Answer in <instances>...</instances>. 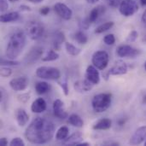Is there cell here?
Masks as SVG:
<instances>
[{"label":"cell","instance_id":"cell-1","mask_svg":"<svg viewBox=\"0 0 146 146\" xmlns=\"http://www.w3.org/2000/svg\"><path fill=\"white\" fill-rule=\"evenodd\" d=\"M54 132L55 127L52 122L44 118L36 117L27 127L25 136L32 144L43 145L53 138Z\"/></svg>","mask_w":146,"mask_h":146},{"label":"cell","instance_id":"cell-2","mask_svg":"<svg viewBox=\"0 0 146 146\" xmlns=\"http://www.w3.org/2000/svg\"><path fill=\"white\" fill-rule=\"evenodd\" d=\"M26 45V33L21 30H15L7 44L6 56L9 59L15 60L23 51Z\"/></svg>","mask_w":146,"mask_h":146},{"label":"cell","instance_id":"cell-3","mask_svg":"<svg viewBox=\"0 0 146 146\" xmlns=\"http://www.w3.org/2000/svg\"><path fill=\"white\" fill-rule=\"evenodd\" d=\"M111 102L112 95L110 93H100L93 98L92 105L95 112L103 113L110 107Z\"/></svg>","mask_w":146,"mask_h":146},{"label":"cell","instance_id":"cell-4","mask_svg":"<svg viewBox=\"0 0 146 146\" xmlns=\"http://www.w3.org/2000/svg\"><path fill=\"white\" fill-rule=\"evenodd\" d=\"M36 75H37V77L44 79V80H57L61 76V73H60L59 69H57L56 68L43 66V67H39L37 68Z\"/></svg>","mask_w":146,"mask_h":146},{"label":"cell","instance_id":"cell-5","mask_svg":"<svg viewBox=\"0 0 146 146\" xmlns=\"http://www.w3.org/2000/svg\"><path fill=\"white\" fill-rule=\"evenodd\" d=\"M138 10L139 5L135 0H122L119 5L120 13L126 17L133 15Z\"/></svg>","mask_w":146,"mask_h":146},{"label":"cell","instance_id":"cell-6","mask_svg":"<svg viewBox=\"0 0 146 146\" xmlns=\"http://www.w3.org/2000/svg\"><path fill=\"white\" fill-rule=\"evenodd\" d=\"M109 54L104 50L96 51L92 58V62L99 70H104L107 68L109 64Z\"/></svg>","mask_w":146,"mask_h":146},{"label":"cell","instance_id":"cell-7","mask_svg":"<svg viewBox=\"0 0 146 146\" xmlns=\"http://www.w3.org/2000/svg\"><path fill=\"white\" fill-rule=\"evenodd\" d=\"M44 28L43 25L37 21H31L27 27V34L33 40H38L43 37Z\"/></svg>","mask_w":146,"mask_h":146},{"label":"cell","instance_id":"cell-8","mask_svg":"<svg viewBox=\"0 0 146 146\" xmlns=\"http://www.w3.org/2000/svg\"><path fill=\"white\" fill-rule=\"evenodd\" d=\"M116 53L120 57H136L140 54V50L128 44H122L117 48Z\"/></svg>","mask_w":146,"mask_h":146},{"label":"cell","instance_id":"cell-9","mask_svg":"<svg viewBox=\"0 0 146 146\" xmlns=\"http://www.w3.org/2000/svg\"><path fill=\"white\" fill-rule=\"evenodd\" d=\"M54 10L56 13V15L61 17L63 20L68 21L72 18L73 15V11L72 9L67 6L65 3H56L54 5Z\"/></svg>","mask_w":146,"mask_h":146},{"label":"cell","instance_id":"cell-10","mask_svg":"<svg viewBox=\"0 0 146 146\" xmlns=\"http://www.w3.org/2000/svg\"><path fill=\"white\" fill-rule=\"evenodd\" d=\"M29 84V80L25 76H21L18 78H15L9 81V86L11 89L16 92H21L27 88Z\"/></svg>","mask_w":146,"mask_h":146},{"label":"cell","instance_id":"cell-11","mask_svg":"<svg viewBox=\"0 0 146 146\" xmlns=\"http://www.w3.org/2000/svg\"><path fill=\"white\" fill-rule=\"evenodd\" d=\"M128 67L123 61H117L115 64L109 70L107 75H123L127 73Z\"/></svg>","mask_w":146,"mask_h":146},{"label":"cell","instance_id":"cell-12","mask_svg":"<svg viewBox=\"0 0 146 146\" xmlns=\"http://www.w3.org/2000/svg\"><path fill=\"white\" fill-rule=\"evenodd\" d=\"M86 79L93 85H98L100 82V74L95 66L90 65L87 67L86 71Z\"/></svg>","mask_w":146,"mask_h":146},{"label":"cell","instance_id":"cell-13","mask_svg":"<svg viewBox=\"0 0 146 146\" xmlns=\"http://www.w3.org/2000/svg\"><path fill=\"white\" fill-rule=\"evenodd\" d=\"M146 139V126L141 127L136 130L133 135L131 137L130 144L133 145H138L142 144Z\"/></svg>","mask_w":146,"mask_h":146},{"label":"cell","instance_id":"cell-14","mask_svg":"<svg viewBox=\"0 0 146 146\" xmlns=\"http://www.w3.org/2000/svg\"><path fill=\"white\" fill-rule=\"evenodd\" d=\"M53 112H54L55 116H56L59 119H65L68 117V113L66 112L64 103L60 99H56L54 101Z\"/></svg>","mask_w":146,"mask_h":146},{"label":"cell","instance_id":"cell-15","mask_svg":"<svg viewBox=\"0 0 146 146\" xmlns=\"http://www.w3.org/2000/svg\"><path fill=\"white\" fill-rule=\"evenodd\" d=\"M43 56V48L39 46H35L31 49V50L27 54L26 56V61L27 62L33 63L41 58Z\"/></svg>","mask_w":146,"mask_h":146},{"label":"cell","instance_id":"cell-16","mask_svg":"<svg viewBox=\"0 0 146 146\" xmlns=\"http://www.w3.org/2000/svg\"><path fill=\"white\" fill-rule=\"evenodd\" d=\"M93 84L91 83L88 80H78L74 83V90L78 92H87L91 91L93 87Z\"/></svg>","mask_w":146,"mask_h":146},{"label":"cell","instance_id":"cell-17","mask_svg":"<svg viewBox=\"0 0 146 146\" xmlns=\"http://www.w3.org/2000/svg\"><path fill=\"white\" fill-rule=\"evenodd\" d=\"M46 108H47L46 102L42 98H38L36 100H34L31 105V110L33 113H35V114L43 113L46 110Z\"/></svg>","mask_w":146,"mask_h":146},{"label":"cell","instance_id":"cell-18","mask_svg":"<svg viewBox=\"0 0 146 146\" xmlns=\"http://www.w3.org/2000/svg\"><path fill=\"white\" fill-rule=\"evenodd\" d=\"M15 120L19 127H24L29 121V115L23 109H18L15 111Z\"/></svg>","mask_w":146,"mask_h":146},{"label":"cell","instance_id":"cell-19","mask_svg":"<svg viewBox=\"0 0 146 146\" xmlns=\"http://www.w3.org/2000/svg\"><path fill=\"white\" fill-rule=\"evenodd\" d=\"M105 11V7L103 5H99L94 9H92V11L89 14V16L87 17V20L90 23H92L98 20L100 15H102Z\"/></svg>","mask_w":146,"mask_h":146},{"label":"cell","instance_id":"cell-20","mask_svg":"<svg viewBox=\"0 0 146 146\" xmlns=\"http://www.w3.org/2000/svg\"><path fill=\"white\" fill-rule=\"evenodd\" d=\"M82 137H83L82 133L76 132L74 134H72L70 137H68L66 139H64L62 141V144L64 145H76L78 143H80V141L81 140Z\"/></svg>","mask_w":146,"mask_h":146},{"label":"cell","instance_id":"cell-21","mask_svg":"<svg viewBox=\"0 0 146 146\" xmlns=\"http://www.w3.org/2000/svg\"><path fill=\"white\" fill-rule=\"evenodd\" d=\"M111 126H112V121L110 119L103 118L98 121H97L92 128L94 130H108L111 127Z\"/></svg>","mask_w":146,"mask_h":146},{"label":"cell","instance_id":"cell-22","mask_svg":"<svg viewBox=\"0 0 146 146\" xmlns=\"http://www.w3.org/2000/svg\"><path fill=\"white\" fill-rule=\"evenodd\" d=\"M19 17H20L19 13L16 11H13V12H9V13L1 15L0 21L3 23H8V22H12V21H17L19 19Z\"/></svg>","mask_w":146,"mask_h":146},{"label":"cell","instance_id":"cell-23","mask_svg":"<svg viewBox=\"0 0 146 146\" xmlns=\"http://www.w3.org/2000/svg\"><path fill=\"white\" fill-rule=\"evenodd\" d=\"M65 41V37L63 33L56 32L53 37V47L56 50H59L62 42Z\"/></svg>","mask_w":146,"mask_h":146},{"label":"cell","instance_id":"cell-24","mask_svg":"<svg viewBox=\"0 0 146 146\" xmlns=\"http://www.w3.org/2000/svg\"><path fill=\"white\" fill-rule=\"evenodd\" d=\"M68 123L76 127H82L84 126V121L81 117L76 114H72L68 117Z\"/></svg>","mask_w":146,"mask_h":146},{"label":"cell","instance_id":"cell-25","mask_svg":"<svg viewBox=\"0 0 146 146\" xmlns=\"http://www.w3.org/2000/svg\"><path fill=\"white\" fill-rule=\"evenodd\" d=\"M50 89V86L44 81H41V82H38L35 85V91L38 95H42L46 93L47 92H49Z\"/></svg>","mask_w":146,"mask_h":146},{"label":"cell","instance_id":"cell-26","mask_svg":"<svg viewBox=\"0 0 146 146\" xmlns=\"http://www.w3.org/2000/svg\"><path fill=\"white\" fill-rule=\"evenodd\" d=\"M68 133H69V130L67 127H61L56 133V139L57 140L63 141L68 138Z\"/></svg>","mask_w":146,"mask_h":146},{"label":"cell","instance_id":"cell-27","mask_svg":"<svg viewBox=\"0 0 146 146\" xmlns=\"http://www.w3.org/2000/svg\"><path fill=\"white\" fill-rule=\"evenodd\" d=\"M58 58H59V54L56 51L50 50H48L44 56H42V61L43 62H52V61L57 60Z\"/></svg>","mask_w":146,"mask_h":146},{"label":"cell","instance_id":"cell-28","mask_svg":"<svg viewBox=\"0 0 146 146\" xmlns=\"http://www.w3.org/2000/svg\"><path fill=\"white\" fill-rule=\"evenodd\" d=\"M65 49H66V51L68 52V54L71 55V56H78L81 50L77 48L76 46H74V44H72L71 43H68V42H65Z\"/></svg>","mask_w":146,"mask_h":146},{"label":"cell","instance_id":"cell-29","mask_svg":"<svg viewBox=\"0 0 146 146\" xmlns=\"http://www.w3.org/2000/svg\"><path fill=\"white\" fill-rule=\"evenodd\" d=\"M113 26H114V22H113V21L105 22V23L101 24L100 26H98V27L95 29L94 33H98H98H104V32H106V31L111 29V28L113 27Z\"/></svg>","mask_w":146,"mask_h":146},{"label":"cell","instance_id":"cell-30","mask_svg":"<svg viewBox=\"0 0 146 146\" xmlns=\"http://www.w3.org/2000/svg\"><path fill=\"white\" fill-rule=\"evenodd\" d=\"M74 39L79 43V44H86L88 41V38L85 33L82 31H79L74 34Z\"/></svg>","mask_w":146,"mask_h":146},{"label":"cell","instance_id":"cell-31","mask_svg":"<svg viewBox=\"0 0 146 146\" xmlns=\"http://www.w3.org/2000/svg\"><path fill=\"white\" fill-rule=\"evenodd\" d=\"M104 44H106L107 45H112V44H114L115 42V35L112 34V33L106 35V36L104 38Z\"/></svg>","mask_w":146,"mask_h":146},{"label":"cell","instance_id":"cell-32","mask_svg":"<svg viewBox=\"0 0 146 146\" xmlns=\"http://www.w3.org/2000/svg\"><path fill=\"white\" fill-rule=\"evenodd\" d=\"M1 65H3V66H17V65H19V62H15L12 59H9V58H8V60L2 58L1 59Z\"/></svg>","mask_w":146,"mask_h":146},{"label":"cell","instance_id":"cell-33","mask_svg":"<svg viewBox=\"0 0 146 146\" xmlns=\"http://www.w3.org/2000/svg\"><path fill=\"white\" fill-rule=\"evenodd\" d=\"M30 98V94L26 92V93H21V94H19L17 95V100L20 102V103H27Z\"/></svg>","mask_w":146,"mask_h":146},{"label":"cell","instance_id":"cell-34","mask_svg":"<svg viewBox=\"0 0 146 146\" xmlns=\"http://www.w3.org/2000/svg\"><path fill=\"white\" fill-rule=\"evenodd\" d=\"M138 37H139V33H138L137 31L133 30V31H132V32L129 33V35L127 36V42H129V43L134 42V41L138 38Z\"/></svg>","mask_w":146,"mask_h":146},{"label":"cell","instance_id":"cell-35","mask_svg":"<svg viewBox=\"0 0 146 146\" xmlns=\"http://www.w3.org/2000/svg\"><path fill=\"white\" fill-rule=\"evenodd\" d=\"M9 145L10 146H24L25 143L21 138H15L10 141Z\"/></svg>","mask_w":146,"mask_h":146},{"label":"cell","instance_id":"cell-36","mask_svg":"<svg viewBox=\"0 0 146 146\" xmlns=\"http://www.w3.org/2000/svg\"><path fill=\"white\" fill-rule=\"evenodd\" d=\"M11 74H12V70L9 68H8V67L1 68V70H0L1 76H3V77H9V76L11 75Z\"/></svg>","mask_w":146,"mask_h":146},{"label":"cell","instance_id":"cell-37","mask_svg":"<svg viewBox=\"0 0 146 146\" xmlns=\"http://www.w3.org/2000/svg\"><path fill=\"white\" fill-rule=\"evenodd\" d=\"M9 0H0V10L2 13H4L9 9Z\"/></svg>","mask_w":146,"mask_h":146},{"label":"cell","instance_id":"cell-38","mask_svg":"<svg viewBox=\"0 0 146 146\" xmlns=\"http://www.w3.org/2000/svg\"><path fill=\"white\" fill-rule=\"evenodd\" d=\"M58 85L61 86V88L62 89V91H63V92H64V94L66 95V96H68V94H69V88H68V84H67V82H64V81H62V82H58Z\"/></svg>","mask_w":146,"mask_h":146},{"label":"cell","instance_id":"cell-39","mask_svg":"<svg viewBox=\"0 0 146 146\" xmlns=\"http://www.w3.org/2000/svg\"><path fill=\"white\" fill-rule=\"evenodd\" d=\"M50 12V8L47 7V6H44L42 8H40L39 9V13L42 15H47Z\"/></svg>","mask_w":146,"mask_h":146},{"label":"cell","instance_id":"cell-40","mask_svg":"<svg viewBox=\"0 0 146 146\" xmlns=\"http://www.w3.org/2000/svg\"><path fill=\"white\" fill-rule=\"evenodd\" d=\"M20 9L21 11H30L31 8L29 6H27V5H21L20 6Z\"/></svg>","mask_w":146,"mask_h":146},{"label":"cell","instance_id":"cell-41","mask_svg":"<svg viewBox=\"0 0 146 146\" xmlns=\"http://www.w3.org/2000/svg\"><path fill=\"white\" fill-rule=\"evenodd\" d=\"M8 145V139L6 138H2L0 140V145L1 146H5Z\"/></svg>","mask_w":146,"mask_h":146},{"label":"cell","instance_id":"cell-42","mask_svg":"<svg viewBox=\"0 0 146 146\" xmlns=\"http://www.w3.org/2000/svg\"><path fill=\"white\" fill-rule=\"evenodd\" d=\"M91 145L89 143H87V142H83V143H78L76 146H89Z\"/></svg>","mask_w":146,"mask_h":146},{"label":"cell","instance_id":"cell-43","mask_svg":"<svg viewBox=\"0 0 146 146\" xmlns=\"http://www.w3.org/2000/svg\"><path fill=\"white\" fill-rule=\"evenodd\" d=\"M142 21L146 24V9L144 11V13H143V15H142Z\"/></svg>","mask_w":146,"mask_h":146},{"label":"cell","instance_id":"cell-44","mask_svg":"<svg viewBox=\"0 0 146 146\" xmlns=\"http://www.w3.org/2000/svg\"><path fill=\"white\" fill-rule=\"evenodd\" d=\"M109 2H110V5H112V6H116L117 5L116 0H109Z\"/></svg>","mask_w":146,"mask_h":146},{"label":"cell","instance_id":"cell-45","mask_svg":"<svg viewBox=\"0 0 146 146\" xmlns=\"http://www.w3.org/2000/svg\"><path fill=\"white\" fill-rule=\"evenodd\" d=\"M29 2H31V3H41L43 0H28Z\"/></svg>","mask_w":146,"mask_h":146},{"label":"cell","instance_id":"cell-46","mask_svg":"<svg viewBox=\"0 0 146 146\" xmlns=\"http://www.w3.org/2000/svg\"><path fill=\"white\" fill-rule=\"evenodd\" d=\"M87 1V3H96L97 2H98L99 0H86Z\"/></svg>","mask_w":146,"mask_h":146},{"label":"cell","instance_id":"cell-47","mask_svg":"<svg viewBox=\"0 0 146 146\" xmlns=\"http://www.w3.org/2000/svg\"><path fill=\"white\" fill-rule=\"evenodd\" d=\"M143 6H146V0H139Z\"/></svg>","mask_w":146,"mask_h":146},{"label":"cell","instance_id":"cell-48","mask_svg":"<svg viewBox=\"0 0 146 146\" xmlns=\"http://www.w3.org/2000/svg\"><path fill=\"white\" fill-rule=\"evenodd\" d=\"M142 103L144 104H146V95L144 96V98H143V100H142Z\"/></svg>","mask_w":146,"mask_h":146},{"label":"cell","instance_id":"cell-49","mask_svg":"<svg viewBox=\"0 0 146 146\" xmlns=\"http://www.w3.org/2000/svg\"><path fill=\"white\" fill-rule=\"evenodd\" d=\"M9 2H11V3H14V2H17L18 0H9Z\"/></svg>","mask_w":146,"mask_h":146},{"label":"cell","instance_id":"cell-50","mask_svg":"<svg viewBox=\"0 0 146 146\" xmlns=\"http://www.w3.org/2000/svg\"><path fill=\"white\" fill-rule=\"evenodd\" d=\"M143 40H144V41H145V42H146V36H145V37H144Z\"/></svg>","mask_w":146,"mask_h":146},{"label":"cell","instance_id":"cell-51","mask_svg":"<svg viewBox=\"0 0 146 146\" xmlns=\"http://www.w3.org/2000/svg\"><path fill=\"white\" fill-rule=\"evenodd\" d=\"M145 70H146V62H145Z\"/></svg>","mask_w":146,"mask_h":146},{"label":"cell","instance_id":"cell-52","mask_svg":"<svg viewBox=\"0 0 146 146\" xmlns=\"http://www.w3.org/2000/svg\"><path fill=\"white\" fill-rule=\"evenodd\" d=\"M145 145L146 146V139H145Z\"/></svg>","mask_w":146,"mask_h":146}]
</instances>
